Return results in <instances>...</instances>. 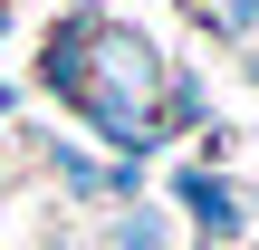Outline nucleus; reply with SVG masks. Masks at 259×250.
Listing matches in <instances>:
<instances>
[{"label":"nucleus","mask_w":259,"mask_h":250,"mask_svg":"<svg viewBox=\"0 0 259 250\" xmlns=\"http://www.w3.org/2000/svg\"><path fill=\"white\" fill-rule=\"evenodd\" d=\"M48 87H58L115 154H154L163 125H173V77H163V58H154L135 29H115V19H67V29L48 39Z\"/></svg>","instance_id":"f257e3e1"},{"label":"nucleus","mask_w":259,"mask_h":250,"mask_svg":"<svg viewBox=\"0 0 259 250\" xmlns=\"http://www.w3.org/2000/svg\"><path fill=\"white\" fill-rule=\"evenodd\" d=\"M173 202L202 222V241H240V231H250V212H240V193H231L221 173H173Z\"/></svg>","instance_id":"f03ea898"},{"label":"nucleus","mask_w":259,"mask_h":250,"mask_svg":"<svg viewBox=\"0 0 259 250\" xmlns=\"http://www.w3.org/2000/svg\"><path fill=\"white\" fill-rule=\"evenodd\" d=\"M183 10H192L211 39H231V48H250V39H259V0H183Z\"/></svg>","instance_id":"7ed1b4c3"},{"label":"nucleus","mask_w":259,"mask_h":250,"mask_svg":"<svg viewBox=\"0 0 259 250\" xmlns=\"http://www.w3.org/2000/svg\"><path fill=\"white\" fill-rule=\"evenodd\" d=\"M106 250H173V231H163V212H125L106 231Z\"/></svg>","instance_id":"20e7f679"},{"label":"nucleus","mask_w":259,"mask_h":250,"mask_svg":"<svg viewBox=\"0 0 259 250\" xmlns=\"http://www.w3.org/2000/svg\"><path fill=\"white\" fill-rule=\"evenodd\" d=\"M240 67H250V87H259V39H250V48H240Z\"/></svg>","instance_id":"39448f33"}]
</instances>
